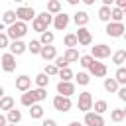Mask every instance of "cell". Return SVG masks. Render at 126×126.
<instances>
[{
	"instance_id": "obj_10",
	"label": "cell",
	"mask_w": 126,
	"mask_h": 126,
	"mask_svg": "<svg viewBox=\"0 0 126 126\" xmlns=\"http://www.w3.org/2000/svg\"><path fill=\"white\" fill-rule=\"evenodd\" d=\"M85 124L87 126H104V118H102V114L89 110V112H85Z\"/></svg>"
},
{
	"instance_id": "obj_26",
	"label": "cell",
	"mask_w": 126,
	"mask_h": 126,
	"mask_svg": "<svg viewBox=\"0 0 126 126\" xmlns=\"http://www.w3.org/2000/svg\"><path fill=\"white\" fill-rule=\"evenodd\" d=\"M126 118V110L124 108H114L112 112H110V120L112 122H122Z\"/></svg>"
},
{
	"instance_id": "obj_29",
	"label": "cell",
	"mask_w": 126,
	"mask_h": 126,
	"mask_svg": "<svg viewBox=\"0 0 126 126\" xmlns=\"http://www.w3.org/2000/svg\"><path fill=\"white\" fill-rule=\"evenodd\" d=\"M124 61H126V51H124V49H118V51L112 55V63L120 67V65H124Z\"/></svg>"
},
{
	"instance_id": "obj_49",
	"label": "cell",
	"mask_w": 126,
	"mask_h": 126,
	"mask_svg": "<svg viewBox=\"0 0 126 126\" xmlns=\"http://www.w3.org/2000/svg\"><path fill=\"white\" fill-rule=\"evenodd\" d=\"M69 126H83V124H81V122H77V120H75V122H71V124H69Z\"/></svg>"
},
{
	"instance_id": "obj_36",
	"label": "cell",
	"mask_w": 126,
	"mask_h": 126,
	"mask_svg": "<svg viewBox=\"0 0 126 126\" xmlns=\"http://www.w3.org/2000/svg\"><path fill=\"white\" fill-rule=\"evenodd\" d=\"M33 81H35V85H37V87H41V89H45V87L49 85V77H47L45 73L35 75V79H33Z\"/></svg>"
},
{
	"instance_id": "obj_27",
	"label": "cell",
	"mask_w": 126,
	"mask_h": 126,
	"mask_svg": "<svg viewBox=\"0 0 126 126\" xmlns=\"http://www.w3.org/2000/svg\"><path fill=\"white\" fill-rule=\"evenodd\" d=\"M10 108H14V98L12 96H8V94H4L2 98H0V110H10Z\"/></svg>"
},
{
	"instance_id": "obj_33",
	"label": "cell",
	"mask_w": 126,
	"mask_h": 126,
	"mask_svg": "<svg viewBox=\"0 0 126 126\" xmlns=\"http://www.w3.org/2000/svg\"><path fill=\"white\" fill-rule=\"evenodd\" d=\"M98 20H100V22H110V6H100V10H98Z\"/></svg>"
},
{
	"instance_id": "obj_30",
	"label": "cell",
	"mask_w": 126,
	"mask_h": 126,
	"mask_svg": "<svg viewBox=\"0 0 126 126\" xmlns=\"http://www.w3.org/2000/svg\"><path fill=\"white\" fill-rule=\"evenodd\" d=\"M45 12H49V14L61 12V2H59V0H47V10H45Z\"/></svg>"
},
{
	"instance_id": "obj_12",
	"label": "cell",
	"mask_w": 126,
	"mask_h": 126,
	"mask_svg": "<svg viewBox=\"0 0 126 126\" xmlns=\"http://www.w3.org/2000/svg\"><path fill=\"white\" fill-rule=\"evenodd\" d=\"M33 16H35V10H33V8H30V6H22V8H18V10H16V18H18V20H22V22H32V20H33Z\"/></svg>"
},
{
	"instance_id": "obj_28",
	"label": "cell",
	"mask_w": 126,
	"mask_h": 126,
	"mask_svg": "<svg viewBox=\"0 0 126 126\" xmlns=\"http://www.w3.org/2000/svg\"><path fill=\"white\" fill-rule=\"evenodd\" d=\"M53 39H55V33L53 32H41V37H39V43L41 45H49V43H53Z\"/></svg>"
},
{
	"instance_id": "obj_11",
	"label": "cell",
	"mask_w": 126,
	"mask_h": 126,
	"mask_svg": "<svg viewBox=\"0 0 126 126\" xmlns=\"http://www.w3.org/2000/svg\"><path fill=\"white\" fill-rule=\"evenodd\" d=\"M91 55L94 59H106V57H110V47L106 43H98V45H94L91 49Z\"/></svg>"
},
{
	"instance_id": "obj_14",
	"label": "cell",
	"mask_w": 126,
	"mask_h": 126,
	"mask_svg": "<svg viewBox=\"0 0 126 126\" xmlns=\"http://www.w3.org/2000/svg\"><path fill=\"white\" fill-rule=\"evenodd\" d=\"M39 55H41L43 61H53V59L57 57V47H53V43H49V45H41Z\"/></svg>"
},
{
	"instance_id": "obj_48",
	"label": "cell",
	"mask_w": 126,
	"mask_h": 126,
	"mask_svg": "<svg viewBox=\"0 0 126 126\" xmlns=\"http://www.w3.org/2000/svg\"><path fill=\"white\" fill-rule=\"evenodd\" d=\"M67 2H69V4H71V6H77V4H79V2H81V0H67Z\"/></svg>"
},
{
	"instance_id": "obj_13",
	"label": "cell",
	"mask_w": 126,
	"mask_h": 126,
	"mask_svg": "<svg viewBox=\"0 0 126 126\" xmlns=\"http://www.w3.org/2000/svg\"><path fill=\"white\" fill-rule=\"evenodd\" d=\"M57 94H63V96L75 94V83H71V81H59L57 83Z\"/></svg>"
},
{
	"instance_id": "obj_35",
	"label": "cell",
	"mask_w": 126,
	"mask_h": 126,
	"mask_svg": "<svg viewBox=\"0 0 126 126\" xmlns=\"http://www.w3.org/2000/svg\"><path fill=\"white\" fill-rule=\"evenodd\" d=\"M114 79H116V83H118V85H126V69H124L122 65L116 69V75H114Z\"/></svg>"
},
{
	"instance_id": "obj_44",
	"label": "cell",
	"mask_w": 126,
	"mask_h": 126,
	"mask_svg": "<svg viewBox=\"0 0 126 126\" xmlns=\"http://www.w3.org/2000/svg\"><path fill=\"white\" fill-rule=\"evenodd\" d=\"M114 4H116V8H126V0H114Z\"/></svg>"
},
{
	"instance_id": "obj_16",
	"label": "cell",
	"mask_w": 126,
	"mask_h": 126,
	"mask_svg": "<svg viewBox=\"0 0 126 126\" xmlns=\"http://www.w3.org/2000/svg\"><path fill=\"white\" fill-rule=\"evenodd\" d=\"M16 89L18 91H28V89H32V79L28 77V75H20L18 79H16Z\"/></svg>"
},
{
	"instance_id": "obj_9",
	"label": "cell",
	"mask_w": 126,
	"mask_h": 126,
	"mask_svg": "<svg viewBox=\"0 0 126 126\" xmlns=\"http://www.w3.org/2000/svg\"><path fill=\"white\" fill-rule=\"evenodd\" d=\"M87 69H89V75H93V77H106V71H108V69H106V65H104V63H100L98 59H94Z\"/></svg>"
},
{
	"instance_id": "obj_7",
	"label": "cell",
	"mask_w": 126,
	"mask_h": 126,
	"mask_svg": "<svg viewBox=\"0 0 126 126\" xmlns=\"http://www.w3.org/2000/svg\"><path fill=\"white\" fill-rule=\"evenodd\" d=\"M75 37H77V45H85V47L91 45V41H93V35L85 26H79V30L75 32Z\"/></svg>"
},
{
	"instance_id": "obj_42",
	"label": "cell",
	"mask_w": 126,
	"mask_h": 126,
	"mask_svg": "<svg viewBox=\"0 0 126 126\" xmlns=\"http://www.w3.org/2000/svg\"><path fill=\"white\" fill-rule=\"evenodd\" d=\"M8 43H10V39H8L6 32H0V49H6V47H8Z\"/></svg>"
},
{
	"instance_id": "obj_25",
	"label": "cell",
	"mask_w": 126,
	"mask_h": 126,
	"mask_svg": "<svg viewBox=\"0 0 126 126\" xmlns=\"http://www.w3.org/2000/svg\"><path fill=\"white\" fill-rule=\"evenodd\" d=\"M93 108L96 114H104L108 110V102L106 100H93Z\"/></svg>"
},
{
	"instance_id": "obj_43",
	"label": "cell",
	"mask_w": 126,
	"mask_h": 126,
	"mask_svg": "<svg viewBox=\"0 0 126 126\" xmlns=\"http://www.w3.org/2000/svg\"><path fill=\"white\" fill-rule=\"evenodd\" d=\"M41 126H57V122H55L53 118H45V120L41 122Z\"/></svg>"
},
{
	"instance_id": "obj_22",
	"label": "cell",
	"mask_w": 126,
	"mask_h": 126,
	"mask_svg": "<svg viewBox=\"0 0 126 126\" xmlns=\"http://www.w3.org/2000/svg\"><path fill=\"white\" fill-rule=\"evenodd\" d=\"M124 20V10L122 8H110V22H122Z\"/></svg>"
},
{
	"instance_id": "obj_32",
	"label": "cell",
	"mask_w": 126,
	"mask_h": 126,
	"mask_svg": "<svg viewBox=\"0 0 126 126\" xmlns=\"http://www.w3.org/2000/svg\"><path fill=\"white\" fill-rule=\"evenodd\" d=\"M20 102H22V106H28V108L35 102V100H33V96H32V93H30V89H28V91H24V94H22Z\"/></svg>"
},
{
	"instance_id": "obj_8",
	"label": "cell",
	"mask_w": 126,
	"mask_h": 126,
	"mask_svg": "<svg viewBox=\"0 0 126 126\" xmlns=\"http://www.w3.org/2000/svg\"><path fill=\"white\" fill-rule=\"evenodd\" d=\"M69 22H71V18H69L65 12H57V14L53 16V20H51V24H53V28H55L57 32L65 30V28L69 26Z\"/></svg>"
},
{
	"instance_id": "obj_45",
	"label": "cell",
	"mask_w": 126,
	"mask_h": 126,
	"mask_svg": "<svg viewBox=\"0 0 126 126\" xmlns=\"http://www.w3.org/2000/svg\"><path fill=\"white\" fill-rule=\"evenodd\" d=\"M8 124V120H6V116L4 114H0V126H6Z\"/></svg>"
},
{
	"instance_id": "obj_34",
	"label": "cell",
	"mask_w": 126,
	"mask_h": 126,
	"mask_svg": "<svg viewBox=\"0 0 126 126\" xmlns=\"http://www.w3.org/2000/svg\"><path fill=\"white\" fill-rule=\"evenodd\" d=\"M57 77H59L61 81H71V79H73V71H71L69 67H63V69L57 71Z\"/></svg>"
},
{
	"instance_id": "obj_5",
	"label": "cell",
	"mask_w": 126,
	"mask_h": 126,
	"mask_svg": "<svg viewBox=\"0 0 126 126\" xmlns=\"http://www.w3.org/2000/svg\"><path fill=\"white\" fill-rule=\"evenodd\" d=\"M77 108H79L81 112H89V110H93V94H91L89 91H85V93L79 94Z\"/></svg>"
},
{
	"instance_id": "obj_41",
	"label": "cell",
	"mask_w": 126,
	"mask_h": 126,
	"mask_svg": "<svg viewBox=\"0 0 126 126\" xmlns=\"http://www.w3.org/2000/svg\"><path fill=\"white\" fill-rule=\"evenodd\" d=\"M57 71H59V69H57V67H55L53 63H47V65H45V71H43V73H45L47 77H55V75H57Z\"/></svg>"
},
{
	"instance_id": "obj_1",
	"label": "cell",
	"mask_w": 126,
	"mask_h": 126,
	"mask_svg": "<svg viewBox=\"0 0 126 126\" xmlns=\"http://www.w3.org/2000/svg\"><path fill=\"white\" fill-rule=\"evenodd\" d=\"M26 33H28V22H22V20H16V22L10 24L8 30H6L8 39H22Z\"/></svg>"
},
{
	"instance_id": "obj_38",
	"label": "cell",
	"mask_w": 126,
	"mask_h": 126,
	"mask_svg": "<svg viewBox=\"0 0 126 126\" xmlns=\"http://www.w3.org/2000/svg\"><path fill=\"white\" fill-rule=\"evenodd\" d=\"M63 43H65V47H77V37H75V33H65Z\"/></svg>"
},
{
	"instance_id": "obj_18",
	"label": "cell",
	"mask_w": 126,
	"mask_h": 126,
	"mask_svg": "<svg viewBox=\"0 0 126 126\" xmlns=\"http://www.w3.org/2000/svg\"><path fill=\"white\" fill-rule=\"evenodd\" d=\"M63 57H65L67 63H75V61H79V51H77V47H67L65 53H63Z\"/></svg>"
},
{
	"instance_id": "obj_15",
	"label": "cell",
	"mask_w": 126,
	"mask_h": 126,
	"mask_svg": "<svg viewBox=\"0 0 126 126\" xmlns=\"http://www.w3.org/2000/svg\"><path fill=\"white\" fill-rule=\"evenodd\" d=\"M8 49H10V53L12 55H22L24 51H26V43L22 41V39H12L10 43H8Z\"/></svg>"
},
{
	"instance_id": "obj_40",
	"label": "cell",
	"mask_w": 126,
	"mask_h": 126,
	"mask_svg": "<svg viewBox=\"0 0 126 126\" xmlns=\"http://www.w3.org/2000/svg\"><path fill=\"white\" fill-rule=\"evenodd\" d=\"M53 61H55V63H53V65H55V67H57V69H63V67H69V63H67V61H65V57H63V55H57V57H55V59H53Z\"/></svg>"
},
{
	"instance_id": "obj_19",
	"label": "cell",
	"mask_w": 126,
	"mask_h": 126,
	"mask_svg": "<svg viewBox=\"0 0 126 126\" xmlns=\"http://www.w3.org/2000/svg\"><path fill=\"white\" fill-rule=\"evenodd\" d=\"M30 93H32V96H33L35 102H41V100L47 98V91L41 89V87H37V89H30Z\"/></svg>"
},
{
	"instance_id": "obj_51",
	"label": "cell",
	"mask_w": 126,
	"mask_h": 126,
	"mask_svg": "<svg viewBox=\"0 0 126 126\" xmlns=\"http://www.w3.org/2000/svg\"><path fill=\"white\" fill-rule=\"evenodd\" d=\"M6 126H16V124H12V122H8V124H6Z\"/></svg>"
},
{
	"instance_id": "obj_50",
	"label": "cell",
	"mask_w": 126,
	"mask_h": 126,
	"mask_svg": "<svg viewBox=\"0 0 126 126\" xmlns=\"http://www.w3.org/2000/svg\"><path fill=\"white\" fill-rule=\"evenodd\" d=\"M4 94H6V93H4V89H2V87H0V98H2V96H4Z\"/></svg>"
},
{
	"instance_id": "obj_3",
	"label": "cell",
	"mask_w": 126,
	"mask_h": 126,
	"mask_svg": "<svg viewBox=\"0 0 126 126\" xmlns=\"http://www.w3.org/2000/svg\"><path fill=\"white\" fill-rule=\"evenodd\" d=\"M53 108L59 110V112H69L73 108V102H71V96H63V94H55L53 96Z\"/></svg>"
},
{
	"instance_id": "obj_2",
	"label": "cell",
	"mask_w": 126,
	"mask_h": 126,
	"mask_svg": "<svg viewBox=\"0 0 126 126\" xmlns=\"http://www.w3.org/2000/svg\"><path fill=\"white\" fill-rule=\"evenodd\" d=\"M51 20H53V14H49V12L35 14V16H33V20H32V30L41 33V32H45V30H47V26L51 24Z\"/></svg>"
},
{
	"instance_id": "obj_17",
	"label": "cell",
	"mask_w": 126,
	"mask_h": 126,
	"mask_svg": "<svg viewBox=\"0 0 126 126\" xmlns=\"http://www.w3.org/2000/svg\"><path fill=\"white\" fill-rule=\"evenodd\" d=\"M73 22L77 24V28H79V26H87V24H89V14H87L85 10H79V12L73 14Z\"/></svg>"
},
{
	"instance_id": "obj_37",
	"label": "cell",
	"mask_w": 126,
	"mask_h": 126,
	"mask_svg": "<svg viewBox=\"0 0 126 126\" xmlns=\"http://www.w3.org/2000/svg\"><path fill=\"white\" fill-rule=\"evenodd\" d=\"M118 83H116V79H104V91H108V93H116L118 91Z\"/></svg>"
},
{
	"instance_id": "obj_46",
	"label": "cell",
	"mask_w": 126,
	"mask_h": 126,
	"mask_svg": "<svg viewBox=\"0 0 126 126\" xmlns=\"http://www.w3.org/2000/svg\"><path fill=\"white\" fill-rule=\"evenodd\" d=\"M102 2V6H112L114 4V0H100Z\"/></svg>"
},
{
	"instance_id": "obj_4",
	"label": "cell",
	"mask_w": 126,
	"mask_h": 126,
	"mask_svg": "<svg viewBox=\"0 0 126 126\" xmlns=\"http://www.w3.org/2000/svg\"><path fill=\"white\" fill-rule=\"evenodd\" d=\"M104 32H106L108 37H122L126 30H124V24L122 22H106Z\"/></svg>"
},
{
	"instance_id": "obj_31",
	"label": "cell",
	"mask_w": 126,
	"mask_h": 126,
	"mask_svg": "<svg viewBox=\"0 0 126 126\" xmlns=\"http://www.w3.org/2000/svg\"><path fill=\"white\" fill-rule=\"evenodd\" d=\"M73 77H75V81H77L79 85H83V87L91 83V75L85 73V71H81V73H77V75H73Z\"/></svg>"
},
{
	"instance_id": "obj_52",
	"label": "cell",
	"mask_w": 126,
	"mask_h": 126,
	"mask_svg": "<svg viewBox=\"0 0 126 126\" xmlns=\"http://www.w3.org/2000/svg\"><path fill=\"white\" fill-rule=\"evenodd\" d=\"M14 2H24V0H14Z\"/></svg>"
},
{
	"instance_id": "obj_24",
	"label": "cell",
	"mask_w": 126,
	"mask_h": 126,
	"mask_svg": "<svg viewBox=\"0 0 126 126\" xmlns=\"http://www.w3.org/2000/svg\"><path fill=\"white\" fill-rule=\"evenodd\" d=\"M39 49H41V43H39V39H32V41L26 45V51H30L32 55H39Z\"/></svg>"
},
{
	"instance_id": "obj_6",
	"label": "cell",
	"mask_w": 126,
	"mask_h": 126,
	"mask_svg": "<svg viewBox=\"0 0 126 126\" xmlns=\"http://www.w3.org/2000/svg\"><path fill=\"white\" fill-rule=\"evenodd\" d=\"M0 65H2L4 73H14L16 71V55H12V53L0 55Z\"/></svg>"
},
{
	"instance_id": "obj_47",
	"label": "cell",
	"mask_w": 126,
	"mask_h": 126,
	"mask_svg": "<svg viewBox=\"0 0 126 126\" xmlns=\"http://www.w3.org/2000/svg\"><path fill=\"white\" fill-rule=\"evenodd\" d=\"M81 2H85V4H87V6H93V4H94V2H96V0H81Z\"/></svg>"
},
{
	"instance_id": "obj_39",
	"label": "cell",
	"mask_w": 126,
	"mask_h": 126,
	"mask_svg": "<svg viewBox=\"0 0 126 126\" xmlns=\"http://www.w3.org/2000/svg\"><path fill=\"white\" fill-rule=\"evenodd\" d=\"M93 61H94V57H93V55H81V57H79V63H81V67H85V69H87Z\"/></svg>"
},
{
	"instance_id": "obj_20",
	"label": "cell",
	"mask_w": 126,
	"mask_h": 126,
	"mask_svg": "<svg viewBox=\"0 0 126 126\" xmlns=\"http://www.w3.org/2000/svg\"><path fill=\"white\" fill-rule=\"evenodd\" d=\"M30 116L35 118V120H37V118H43V106H41L39 102H33V104L30 106Z\"/></svg>"
},
{
	"instance_id": "obj_23",
	"label": "cell",
	"mask_w": 126,
	"mask_h": 126,
	"mask_svg": "<svg viewBox=\"0 0 126 126\" xmlns=\"http://www.w3.org/2000/svg\"><path fill=\"white\" fill-rule=\"evenodd\" d=\"M18 18H16V12L14 10H6L4 14H2V24L4 26H10V24H14Z\"/></svg>"
},
{
	"instance_id": "obj_21",
	"label": "cell",
	"mask_w": 126,
	"mask_h": 126,
	"mask_svg": "<svg viewBox=\"0 0 126 126\" xmlns=\"http://www.w3.org/2000/svg\"><path fill=\"white\" fill-rule=\"evenodd\" d=\"M6 120H8V122H12V124H18V122L22 120V112H20V110H16V108H10V110H8V114H6Z\"/></svg>"
}]
</instances>
